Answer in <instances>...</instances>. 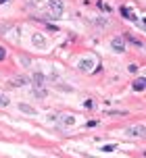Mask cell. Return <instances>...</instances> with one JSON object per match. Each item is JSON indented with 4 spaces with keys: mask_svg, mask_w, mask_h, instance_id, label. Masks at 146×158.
I'll list each match as a JSON object with an SVG mask.
<instances>
[{
    "mask_svg": "<svg viewBox=\"0 0 146 158\" xmlns=\"http://www.w3.org/2000/svg\"><path fill=\"white\" fill-rule=\"evenodd\" d=\"M125 133L130 135V137H144L146 135V127L144 125H134V127H130Z\"/></svg>",
    "mask_w": 146,
    "mask_h": 158,
    "instance_id": "cell-1",
    "label": "cell"
},
{
    "mask_svg": "<svg viewBox=\"0 0 146 158\" xmlns=\"http://www.w3.org/2000/svg\"><path fill=\"white\" fill-rule=\"evenodd\" d=\"M111 48H113L115 52H125V42H123V38H115L113 42H111Z\"/></svg>",
    "mask_w": 146,
    "mask_h": 158,
    "instance_id": "cell-2",
    "label": "cell"
},
{
    "mask_svg": "<svg viewBox=\"0 0 146 158\" xmlns=\"http://www.w3.org/2000/svg\"><path fill=\"white\" fill-rule=\"evenodd\" d=\"M27 83H32V79L27 77V75H21V77H17L11 81V85L13 87H19V85H27Z\"/></svg>",
    "mask_w": 146,
    "mask_h": 158,
    "instance_id": "cell-3",
    "label": "cell"
},
{
    "mask_svg": "<svg viewBox=\"0 0 146 158\" xmlns=\"http://www.w3.org/2000/svg\"><path fill=\"white\" fill-rule=\"evenodd\" d=\"M50 8L54 15H61L63 13V0H50Z\"/></svg>",
    "mask_w": 146,
    "mask_h": 158,
    "instance_id": "cell-4",
    "label": "cell"
},
{
    "mask_svg": "<svg viewBox=\"0 0 146 158\" xmlns=\"http://www.w3.org/2000/svg\"><path fill=\"white\" fill-rule=\"evenodd\" d=\"M92 67H94V58H86V60H81V63L77 64L79 71H90Z\"/></svg>",
    "mask_w": 146,
    "mask_h": 158,
    "instance_id": "cell-5",
    "label": "cell"
},
{
    "mask_svg": "<svg viewBox=\"0 0 146 158\" xmlns=\"http://www.w3.org/2000/svg\"><path fill=\"white\" fill-rule=\"evenodd\" d=\"M32 83L36 87H40L42 83H44V75H42V73H33V75H32Z\"/></svg>",
    "mask_w": 146,
    "mask_h": 158,
    "instance_id": "cell-6",
    "label": "cell"
},
{
    "mask_svg": "<svg viewBox=\"0 0 146 158\" xmlns=\"http://www.w3.org/2000/svg\"><path fill=\"white\" fill-rule=\"evenodd\" d=\"M57 121H58V123H65V125H73V123H75V118H73V117H67V114H58Z\"/></svg>",
    "mask_w": 146,
    "mask_h": 158,
    "instance_id": "cell-7",
    "label": "cell"
},
{
    "mask_svg": "<svg viewBox=\"0 0 146 158\" xmlns=\"http://www.w3.org/2000/svg\"><path fill=\"white\" fill-rule=\"evenodd\" d=\"M121 15L125 17V19H130V21H136V15H134L127 6H121Z\"/></svg>",
    "mask_w": 146,
    "mask_h": 158,
    "instance_id": "cell-8",
    "label": "cell"
},
{
    "mask_svg": "<svg viewBox=\"0 0 146 158\" xmlns=\"http://www.w3.org/2000/svg\"><path fill=\"white\" fill-rule=\"evenodd\" d=\"M144 87H146V79H136V81H134V89H136V92H142Z\"/></svg>",
    "mask_w": 146,
    "mask_h": 158,
    "instance_id": "cell-9",
    "label": "cell"
},
{
    "mask_svg": "<svg viewBox=\"0 0 146 158\" xmlns=\"http://www.w3.org/2000/svg\"><path fill=\"white\" fill-rule=\"evenodd\" d=\"M19 108H21L23 112H27V114H36V110H33L32 106H27V104H19Z\"/></svg>",
    "mask_w": 146,
    "mask_h": 158,
    "instance_id": "cell-10",
    "label": "cell"
},
{
    "mask_svg": "<svg viewBox=\"0 0 146 158\" xmlns=\"http://www.w3.org/2000/svg\"><path fill=\"white\" fill-rule=\"evenodd\" d=\"M125 38L130 40L131 44H136V46H142V42H140V40H136V38H131V35H125Z\"/></svg>",
    "mask_w": 146,
    "mask_h": 158,
    "instance_id": "cell-11",
    "label": "cell"
},
{
    "mask_svg": "<svg viewBox=\"0 0 146 158\" xmlns=\"http://www.w3.org/2000/svg\"><path fill=\"white\" fill-rule=\"evenodd\" d=\"M84 106H86V108H88V110H92V108H94V106H96V104L92 102V100H86V102H84Z\"/></svg>",
    "mask_w": 146,
    "mask_h": 158,
    "instance_id": "cell-12",
    "label": "cell"
},
{
    "mask_svg": "<svg viewBox=\"0 0 146 158\" xmlns=\"http://www.w3.org/2000/svg\"><path fill=\"white\" fill-rule=\"evenodd\" d=\"M115 148H117V146H113V143H111V146H102V150H105V152H113Z\"/></svg>",
    "mask_w": 146,
    "mask_h": 158,
    "instance_id": "cell-13",
    "label": "cell"
},
{
    "mask_svg": "<svg viewBox=\"0 0 146 158\" xmlns=\"http://www.w3.org/2000/svg\"><path fill=\"white\" fill-rule=\"evenodd\" d=\"M96 125H98V121H88V123H86V127H90V129L96 127Z\"/></svg>",
    "mask_w": 146,
    "mask_h": 158,
    "instance_id": "cell-14",
    "label": "cell"
},
{
    "mask_svg": "<svg viewBox=\"0 0 146 158\" xmlns=\"http://www.w3.org/2000/svg\"><path fill=\"white\" fill-rule=\"evenodd\" d=\"M4 56H6V50L0 46V60H4Z\"/></svg>",
    "mask_w": 146,
    "mask_h": 158,
    "instance_id": "cell-15",
    "label": "cell"
},
{
    "mask_svg": "<svg viewBox=\"0 0 146 158\" xmlns=\"http://www.w3.org/2000/svg\"><path fill=\"white\" fill-rule=\"evenodd\" d=\"M6 104H8V100L4 98V96H0V106H6Z\"/></svg>",
    "mask_w": 146,
    "mask_h": 158,
    "instance_id": "cell-16",
    "label": "cell"
},
{
    "mask_svg": "<svg viewBox=\"0 0 146 158\" xmlns=\"http://www.w3.org/2000/svg\"><path fill=\"white\" fill-rule=\"evenodd\" d=\"M4 2H6V0H0V4H4Z\"/></svg>",
    "mask_w": 146,
    "mask_h": 158,
    "instance_id": "cell-17",
    "label": "cell"
}]
</instances>
